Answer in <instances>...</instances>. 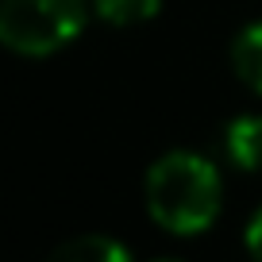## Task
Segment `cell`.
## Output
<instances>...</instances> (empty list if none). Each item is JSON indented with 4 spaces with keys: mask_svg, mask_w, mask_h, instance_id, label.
Listing matches in <instances>:
<instances>
[{
    "mask_svg": "<svg viewBox=\"0 0 262 262\" xmlns=\"http://www.w3.org/2000/svg\"><path fill=\"white\" fill-rule=\"evenodd\" d=\"M224 185L216 166L193 150H170L147 170V212L173 235H196L216 224Z\"/></svg>",
    "mask_w": 262,
    "mask_h": 262,
    "instance_id": "cell-1",
    "label": "cell"
},
{
    "mask_svg": "<svg viewBox=\"0 0 262 262\" xmlns=\"http://www.w3.org/2000/svg\"><path fill=\"white\" fill-rule=\"evenodd\" d=\"M85 0H0V47L24 58H47L81 35Z\"/></svg>",
    "mask_w": 262,
    "mask_h": 262,
    "instance_id": "cell-2",
    "label": "cell"
},
{
    "mask_svg": "<svg viewBox=\"0 0 262 262\" xmlns=\"http://www.w3.org/2000/svg\"><path fill=\"white\" fill-rule=\"evenodd\" d=\"M224 155L235 170H262V116H235L224 127Z\"/></svg>",
    "mask_w": 262,
    "mask_h": 262,
    "instance_id": "cell-3",
    "label": "cell"
},
{
    "mask_svg": "<svg viewBox=\"0 0 262 262\" xmlns=\"http://www.w3.org/2000/svg\"><path fill=\"white\" fill-rule=\"evenodd\" d=\"M42 262H131V251L108 235H77L58 243Z\"/></svg>",
    "mask_w": 262,
    "mask_h": 262,
    "instance_id": "cell-4",
    "label": "cell"
},
{
    "mask_svg": "<svg viewBox=\"0 0 262 262\" xmlns=\"http://www.w3.org/2000/svg\"><path fill=\"white\" fill-rule=\"evenodd\" d=\"M231 66L247 89L262 93V24H251L231 42Z\"/></svg>",
    "mask_w": 262,
    "mask_h": 262,
    "instance_id": "cell-5",
    "label": "cell"
},
{
    "mask_svg": "<svg viewBox=\"0 0 262 262\" xmlns=\"http://www.w3.org/2000/svg\"><path fill=\"white\" fill-rule=\"evenodd\" d=\"M93 12L112 27H135L155 19L162 12V0H93Z\"/></svg>",
    "mask_w": 262,
    "mask_h": 262,
    "instance_id": "cell-6",
    "label": "cell"
},
{
    "mask_svg": "<svg viewBox=\"0 0 262 262\" xmlns=\"http://www.w3.org/2000/svg\"><path fill=\"white\" fill-rule=\"evenodd\" d=\"M243 243H247V254L254 262H262V208L247 220V231H243Z\"/></svg>",
    "mask_w": 262,
    "mask_h": 262,
    "instance_id": "cell-7",
    "label": "cell"
},
{
    "mask_svg": "<svg viewBox=\"0 0 262 262\" xmlns=\"http://www.w3.org/2000/svg\"><path fill=\"white\" fill-rule=\"evenodd\" d=\"M158 262H178V258H158Z\"/></svg>",
    "mask_w": 262,
    "mask_h": 262,
    "instance_id": "cell-8",
    "label": "cell"
}]
</instances>
